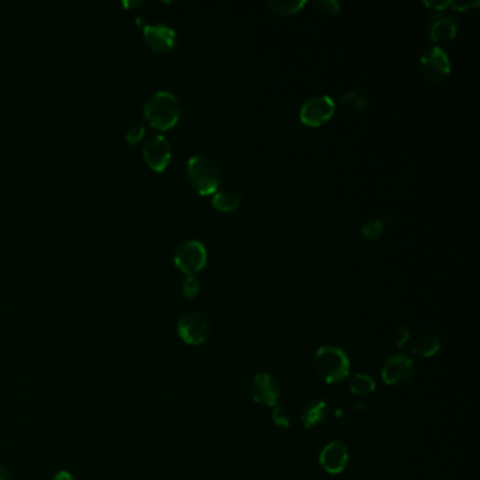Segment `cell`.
<instances>
[{
    "mask_svg": "<svg viewBox=\"0 0 480 480\" xmlns=\"http://www.w3.org/2000/svg\"><path fill=\"white\" fill-rule=\"evenodd\" d=\"M268 6L278 14L282 16H292V14H298L299 11L303 10V7L306 6L305 0H272L268 1Z\"/></svg>",
    "mask_w": 480,
    "mask_h": 480,
    "instance_id": "obj_18",
    "label": "cell"
},
{
    "mask_svg": "<svg viewBox=\"0 0 480 480\" xmlns=\"http://www.w3.org/2000/svg\"><path fill=\"white\" fill-rule=\"evenodd\" d=\"M251 396L257 403L276 406L281 396V385L272 375L258 373L251 382Z\"/></svg>",
    "mask_w": 480,
    "mask_h": 480,
    "instance_id": "obj_8",
    "label": "cell"
},
{
    "mask_svg": "<svg viewBox=\"0 0 480 480\" xmlns=\"http://www.w3.org/2000/svg\"><path fill=\"white\" fill-rule=\"evenodd\" d=\"M144 38L151 49L160 54L172 51L176 45V33L173 28L157 23L144 25Z\"/></svg>",
    "mask_w": 480,
    "mask_h": 480,
    "instance_id": "obj_10",
    "label": "cell"
},
{
    "mask_svg": "<svg viewBox=\"0 0 480 480\" xmlns=\"http://www.w3.org/2000/svg\"><path fill=\"white\" fill-rule=\"evenodd\" d=\"M339 105L344 110L351 112V113H356V112H362L368 107L369 105V99L358 92H346L339 98Z\"/></svg>",
    "mask_w": 480,
    "mask_h": 480,
    "instance_id": "obj_17",
    "label": "cell"
},
{
    "mask_svg": "<svg viewBox=\"0 0 480 480\" xmlns=\"http://www.w3.org/2000/svg\"><path fill=\"white\" fill-rule=\"evenodd\" d=\"M200 291V283L193 275H187L182 285V293L186 299H194Z\"/></svg>",
    "mask_w": 480,
    "mask_h": 480,
    "instance_id": "obj_21",
    "label": "cell"
},
{
    "mask_svg": "<svg viewBox=\"0 0 480 480\" xmlns=\"http://www.w3.org/2000/svg\"><path fill=\"white\" fill-rule=\"evenodd\" d=\"M328 411H329L328 403L325 400H322V399H319V400H315V402L309 403L305 407L303 413H302L303 426L306 428H313V427L319 426L327 418Z\"/></svg>",
    "mask_w": 480,
    "mask_h": 480,
    "instance_id": "obj_14",
    "label": "cell"
},
{
    "mask_svg": "<svg viewBox=\"0 0 480 480\" xmlns=\"http://www.w3.org/2000/svg\"><path fill=\"white\" fill-rule=\"evenodd\" d=\"M335 113V103L327 95H317L305 102L300 109V120L309 127H320Z\"/></svg>",
    "mask_w": 480,
    "mask_h": 480,
    "instance_id": "obj_6",
    "label": "cell"
},
{
    "mask_svg": "<svg viewBox=\"0 0 480 480\" xmlns=\"http://www.w3.org/2000/svg\"><path fill=\"white\" fill-rule=\"evenodd\" d=\"M144 160L147 165L156 170V172H163L172 157V150H170V143L168 139L162 134L153 136L144 146Z\"/></svg>",
    "mask_w": 480,
    "mask_h": 480,
    "instance_id": "obj_9",
    "label": "cell"
},
{
    "mask_svg": "<svg viewBox=\"0 0 480 480\" xmlns=\"http://www.w3.org/2000/svg\"><path fill=\"white\" fill-rule=\"evenodd\" d=\"M182 106L179 99L168 90L153 93L144 105V117L148 124L158 130L172 129L180 119Z\"/></svg>",
    "mask_w": 480,
    "mask_h": 480,
    "instance_id": "obj_1",
    "label": "cell"
},
{
    "mask_svg": "<svg viewBox=\"0 0 480 480\" xmlns=\"http://www.w3.org/2000/svg\"><path fill=\"white\" fill-rule=\"evenodd\" d=\"M451 0H430V1H423V4L424 6H427V7H430V8H433V11H443L444 8H447V7H451Z\"/></svg>",
    "mask_w": 480,
    "mask_h": 480,
    "instance_id": "obj_25",
    "label": "cell"
},
{
    "mask_svg": "<svg viewBox=\"0 0 480 480\" xmlns=\"http://www.w3.org/2000/svg\"><path fill=\"white\" fill-rule=\"evenodd\" d=\"M211 325L209 319L200 312H189L177 322V332L183 342L189 345H200L210 335Z\"/></svg>",
    "mask_w": 480,
    "mask_h": 480,
    "instance_id": "obj_5",
    "label": "cell"
},
{
    "mask_svg": "<svg viewBox=\"0 0 480 480\" xmlns=\"http://www.w3.org/2000/svg\"><path fill=\"white\" fill-rule=\"evenodd\" d=\"M441 349V341L434 335H427L420 338L414 346L413 353L420 358H431Z\"/></svg>",
    "mask_w": 480,
    "mask_h": 480,
    "instance_id": "obj_16",
    "label": "cell"
},
{
    "mask_svg": "<svg viewBox=\"0 0 480 480\" xmlns=\"http://www.w3.org/2000/svg\"><path fill=\"white\" fill-rule=\"evenodd\" d=\"M242 201V196L237 192L231 190H221L216 192L213 197V206L216 210L223 211V213H230L238 209V206Z\"/></svg>",
    "mask_w": 480,
    "mask_h": 480,
    "instance_id": "obj_15",
    "label": "cell"
},
{
    "mask_svg": "<svg viewBox=\"0 0 480 480\" xmlns=\"http://www.w3.org/2000/svg\"><path fill=\"white\" fill-rule=\"evenodd\" d=\"M479 0H475V1H465V0H459V1H452L451 3V7L455 10V11H465L468 8H475L479 6Z\"/></svg>",
    "mask_w": 480,
    "mask_h": 480,
    "instance_id": "obj_26",
    "label": "cell"
},
{
    "mask_svg": "<svg viewBox=\"0 0 480 480\" xmlns=\"http://www.w3.org/2000/svg\"><path fill=\"white\" fill-rule=\"evenodd\" d=\"M385 227H386V221L383 218H370L362 226L361 233L363 238L373 241V240H377L383 234Z\"/></svg>",
    "mask_w": 480,
    "mask_h": 480,
    "instance_id": "obj_20",
    "label": "cell"
},
{
    "mask_svg": "<svg viewBox=\"0 0 480 480\" xmlns=\"http://www.w3.org/2000/svg\"><path fill=\"white\" fill-rule=\"evenodd\" d=\"M414 366L407 355H394L389 358L382 369V379L386 385H400L410 379Z\"/></svg>",
    "mask_w": 480,
    "mask_h": 480,
    "instance_id": "obj_11",
    "label": "cell"
},
{
    "mask_svg": "<svg viewBox=\"0 0 480 480\" xmlns=\"http://www.w3.org/2000/svg\"><path fill=\"white\" fill-rule=\"evenodd\" d=\"M317 375L327 383H339L349 373V359L346 353L336 346H322L313 361Z\"/></svg>",
    "mask_w": 480,
    "mask_h": 480,
    "instance_id": "obj_3",
    "label": "cell"
},
{
    "mask_svg": "<svg viewBox=\"0 0 480 480\" xmlns=\"http://www.w3.org/2000/svg\"><path fill=\"white\" fill-rule=\"evenodd\" d=\"M146 136V127L143 124H134L129 129L126 134V140L129 144H137L140 143Z\"/></svg>",
    "mask_w": 480,
    "mask_h": 480,
    "instance_id": "obj_22",
    "label": "cell"
},
{
    "mask_svg": "<svg viewBox=\"0 0 480 480\" xmlns=\"http://www.w3.org/2000/svg\"><path fill=\"white\" fill-rule=\"evenodd\" d=\"M126 7H130V6H139V4H141V1H133V3H130V1H124L123 3Z\"/></svg>",
    "mask_w": 480,
    "mask_h": 480,
    "instance_id": "obj_30",
    "label": "cell"
},
{
    "mask_svg": "<svg viewBox=\"0 0 480 480\" xmlns=\"http://www.w3.org/2000/svg\"><path fill=\"white\" fill-rule=\"evenodd\" d=\"M349 389L353 394L356 396H368L375 390V382L370 376L368 375H356L352 377V380L349 382Z\"/></svg>",
    "mask_w": 480,
    "mask_h": 480,
    "instance_id": "obj_19",
    "label": "cell"
},
{
    "mask_svg": "<svg viewBox=\"0 0 480 480\" xmlns=\"http://www.w3.org/2000/svg\"><path fill=\"white\" fill-rule=\"evenodd\" d=\"M315 6L325 14H336L341 8L339 3L336 0H317L315 1Z\"/></svg>",
    "mask_w": 480,
    "mask_h": 480,
    "instance_id": "obj_24",
    "label": "cell"
},
{
    "mask_svg": "<svg viewBox=\"0 0 480 480\" xmlns=\"http://www.w3.org/2000/svg\"><path fill=\"white\" fill-rule=\"evenodd\" d=\"M186 175L193 189L201 194H213L218 190L221 172L217 162L207 156H194L187 160Z\"/></svg>",
    "mask_w": 480,
    "mask_h": 480,
    "instance_id": "obj_2",
    "label": "cell"
},
{
    "mask_svg": "<svg viewBox=\"0 0 480 480\" xmlns=\"http://www.w3.org/2000/svg\"><path fill=\"white\" fill-rule=\"evenodd\" d=\"M410 339V331L406 328V327H402L397 332V336H396V345L397 348H403Z\"/></svg>",
    "mask_w": 480,
    "mask_h": 480,
    "instance_id": "obj_27",
    "label": "cell"
},
{
    "mask_svg": "<svg viewBox=\"0 0 480 480\" xmlns=\"http://www.w3.org/2000/svg\"><path fill=\"white\" fill-rule=\"evenodd\" d=\"M0 480H11V474L6 469L0 467Z\"/></svg>",
    "mask_w": 480,
    "mask_h": 480,
    "instance_id": "obj_29",
    "label": "cell"
},
{
    "mask_svg": "<svg viewBox=\"0 0 480 480\" xmlns=\"http://www.w3.org/2000/svg\"><path fill=\"white\" fill-rule=\"evenodd\" d=\"M421 69L431 82H444L451 74V61L448 54L440 47H431L421 55Z\"/></svg>",
    "mask_w": 480,
    "mask_h": 480,
    "instance_id": "obj_7",
    "label": "cell"
},
{
    "mask_svg": "<svg viewBox=\"0 0 480 480\" xmlns=\"http://www.w3.org/2000/svg\"><path fill=\"white\" fill-rule=\"evenodd\" d=\"M175 265L186 275H193L201 271L207 262L206 247L197 240L182 242L173 255Z\"/></svg>",
    "mask_w": 480,
    "mask_h": 480,
    "instance_id": "obj_4",
    "label": "cell"
},
{
    "mask_svg": "<svg viewBox=\"0 0 480 480\" xmlns=\"http://www.w3.org/2000/svg\"><path fill=\"white\" fill-rule=\"evenodd\" d=\"M52 480H76L75 478H74V475L72 474H69L68 471H61V472H58L55 476H54V479Z\"/></svg>",
    "mask_w": 480,
    "mask_h": 480,
    "instance_id": "obj_28",
    "label": "cell"
},
{
    "mask_svg": "<svg viewBox=\"0 0 480 480\" xmlns=\"http://www.w3.org/2000/svg\"><path fill=\"white\" fill-rule=\"evenodd\" d=\"M428 34L435 42H447L455 38L458 31V21L452 17L444 16L441 11H433L427 24Z\"/></svg>",
    "mask_w": 480,
    "mask_h": 480,
    "instance_id": "obj_12",
    "label": "cell"
},
{
    "mask_svg": "<svg viewBox=\"0 0 480 480\" xmlns=\"http://www.w3.org/2000/svg\"><path fill=\"white\" fill-rule=\"evenodd\" d=\"M272 418H274L275 424L281 428H288L291 426V417H289V413L286 411L285 407L278 406L272 413Z\"/></svg>",
    "mask_w": 480,
    "mask_h": 480,
    "instance_id": "obj_23",
    "label": "cell"
},
{
    "mask_svg": "<svg viewBox=\"0 0 480 480\" xmlns=\"http://www.w3.org/2000/svg\"><path fill=\"white\" fill-rule=\"evenodd\" d=\"M348 462V450L344 444L334 441L321 451L320 464L328 474H339Z\"/></svg>",
    "mask_w": 480,
    "mask_h": 480,
    "instance_id": "obj_13",
    "label": "cell"
}]
</instances>
